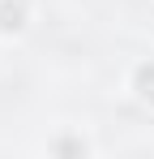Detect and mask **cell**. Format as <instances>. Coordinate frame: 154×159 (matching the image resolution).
Here are the masks:
<instances>
[{"instance_id":"obj_1","label":"cell","mask_w":154,"mask_h":159,"mask_svg":"<svg viewBox=\"0 0 154 159\" xmlns=\"http://www.w3.org/2000/svg\"><path fill=\"white\" fill-rule=\"evenodd\" d=\"M133 86H137V99L154 103V65H141V69H137V78H133Z\"/></svg>"}]
</instances>
